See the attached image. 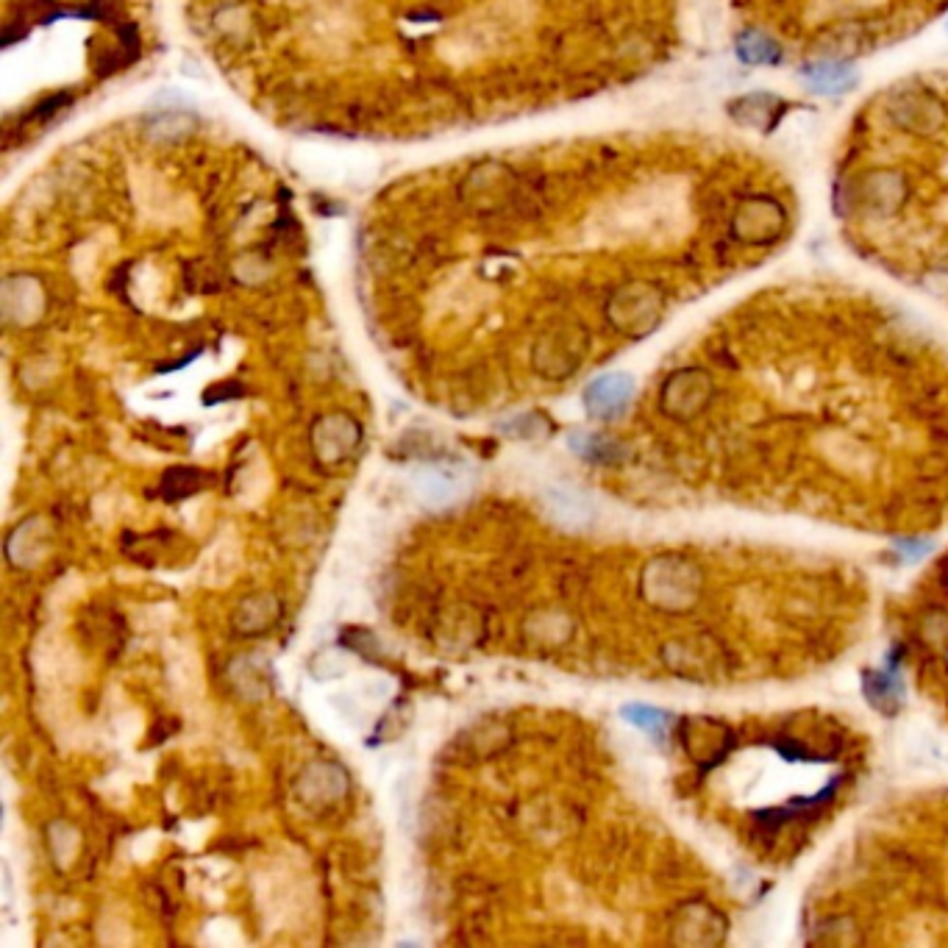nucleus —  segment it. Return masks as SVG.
Listing matches in <instances>:
<instances>
[{"mask_svg": "<svg viewBox=\"0 0 948 948\" xmlns=\"http://www.w3.org/2000/svg\"><path fill=\"white\" fill-rule=\"evenodd\" d=\"M362 443V426L348 415H326L312 426V448L320 462L340 465Z\"/></svg>", "mask_w": 948, "mask_h": 948, "instance_id": "nucleus-1", "label": "nucleus"}, {"mask_svg": "<svg viewBox=\"0 0 948 948\" xmlns=\"http://www.w3.org/2000/svg\"><path fill=\"white\" fill-rule=\"evenodd\" d=\"M784 231V209L771 198H751L734 215V237L751 245H771Z\"/></svg>", "mask_w": 948, "mask_h": 948, "instance_id": "nucleus-2", "label": "nucleus"}, {"mask_svg": "<svg viewBox=\"0 0 948 948\" xmlns=\"http://www.w3.org/2000/svg\"><path fill=\"white\" fill-rule=\"evenodd\" d=\"M295 790L306 807H331L348 793V773L334 762H315L298 776Z\"/></svg>", "mask_w": 948, "mask_h": 948, "instance_id": "nucleus-3", "label": "nucleus"}, {"mask_svg": "<svg viewBox=\"0 0 948 948\" xmlns=\"http://www.w3.org/2000/svg\"><path fill=\"white\" fill-rule=\"evenodd\" d=\"M662 301L659 292L648 284H629L626 290L618 292V298L609 306V317L618 320L620 329L640 331L651 329V323L659 317Z\"/></svg>", "mask_w": 948, "mask_h": 948, "instance_id": "nucleus-4", "label": "nucleus"}, {"mask_svg": "<svg viewBox=\"0 0 948 948\" xmlns=\"http://www.w3.org/2000/svg\"><path fill=\"white\" fill-rule=\"evenodd\" d=\"M634 395V381L623 373H607L584 390V406L598 420L620 418Z\"/></svg>", "mask_w": 948, "mask_h": 948, "instance_id": "nucleus-5", "label": "nucleus"}, {"mask_svg": "<svg viewBox=\"0 0 948 948\" xmlns=\"http://www.w3.org/2000/svg\"><path fill=\"white\" fill-rule=\"evenodd\" d=\"M890 114H893V120L901 128L915 131V134H929V131H935L943 123V114L946 112L929 92L907 89V92H901V95L893 98Z\"/></svg>", "mask_w": 948, "mask_h": 948, "instance_id": "nucleus-6", "label": "nucleus"}, {"mask_svg": "<svg viewBox=\"0 0 948 948\" xmlns=\"http://www.w3.org/2000/svg\"><path fill=\"white\" fill-rule=\"evenodd\" d=\"M281 618V604L273 598L270 593H259L251 595V598H245L240 601V607L234 609V615H231V626H234V632L245 634V637H253V634H265L270 632Z\"/></svg>", "mask_w": 948, "mask_h": 948, "instance_id": "nucleus-7", "label": "nucleus"}, {"mask_svg": "<svg viewBox=\"0 0 948 948\" xmlns=\"http://www.w3.org/2000/svg\"><path fill=\"white\" fill-rule=\"evenodd\" d=\"M801 76H804L809 87L818 89L823 95H843V92H848V89L860 81V78H857V70H854L851 64L843 62L807 64V67L801 70Z\"/></svg>", "mask_w": 948, "mask_h": 948, "instance_id": "nucleus-8", "label": "nucleus"}, {"mask_svg": "<svg viewBox=\"0 0 948 948\" xmlns=\"http://www.w3.org/2000/svg\"><path fill=\"white\" fill-rule=\"evenodd\" d=\"M45 526L48 523L42 518H28L9 534V543H20V548H6V554L14 565L28 568V565L39 562V557L45 554Z\"/></svg>", "mask_w": 948, "mask_h": 948, "instance_id": "nucleus-9", "label": "nucleus"}, {"mask_svg": "<svg viewBox=\"0 0 948 948\" xmlns=\"http://www.w3.org/2000/svg\"><path fill=\"white\" fill-rule=\"evenodd\" d=\"M737 59L746 64H776L782 59V48L768 34L743 31L737 37Z\"/></svg>", "mask_w": 948, "mask_h": 948, "instance_id": "nucleus-10", "label": "nucleus"}, {"mask_svg": "<svg viewBox=\"0 0 948 948\" xmlns=\"http://www.w3.org/2000/svg\"><path fill=\"white\" fill-rule=\"evenodd\" d=\"M868 187H871V203L873 209H882V212H890V209H896L898 203L904 201V184L898 181V176L893 173H879V176H873V181H868Z\"/></svg>", "mask_w": 948, "mask_h": 948, "instance_id": "nucleus-11", "label": "nucleus"}, {"mask_svg": "<svg viewBox=\"0 0 948 948\" xmlns=\"http://www.w3.org/2000/svg\"><path fill=\"white\" fill-rule=\"evenodd\" d=\"M771 106H779V101H776L773 95L759 92V95L740 98V101L732 106V114L740 123H748V126H765V120H768V114H771Z\"/></svg>", "mask_w": 948, "mask_h": 948, "instance_id": "nucleus-12", "label": "nucleus"}, {"mask_svg": "<svg viewBox=\"0 0 948 948\" xmlns=\"http://www.w3.org/2000/svg\"><path fill=\"white\" fill-rule=\"evenodd\" d=\"M570 448L576 451L584 459H590V462H607L615 456V445L604 440V437H598V434H573L570 437Z\"/></svg>", "mask_w": 948, "mask_h": 948, "instance_id": "nucleus-13", "label": "nucleus"}, {"mask_svg": "<svg viewBox=\"0 0 948 948\" xmlns=\"http://www.w3.org/2000/svg\"><path fill=\"white\" fill-rule=\"evenodd\" d=\"M620 715H623L629 723H634L637 729H643V732H651V734L662 732V729H665V721H668V715H665L662 709L643 707V704L626 707Z\"/></svg>", "mask_w": 948, "mask_h": 948, "instance_id": "nucleus-14", "label": "nucleus"}]
</instances>
